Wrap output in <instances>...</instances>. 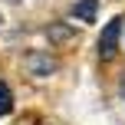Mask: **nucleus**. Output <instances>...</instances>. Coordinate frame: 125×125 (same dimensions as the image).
Listing matches in <instances>:
<instances>
[{
  "label": "nucleus",
  "mask_w": 125,
  "mask_h": 125,
  "mask_svg": "<svg viewBox=\"0 0 125 125\" xmlns=\"http://www.w3.org/2000/svg\"><path fill=\"white\" fill-rule=\"evenodd\" d=\"M10 109H13V92H10L7 82H0V119H3Z\"/></svg>",
  "instance_id": "7ed1b4c3"
},
{
  "label": "nucleus",
  "mask_w": 125,
  "mask_h": 125,
  "mask_svg": "<svg viewBox=\"0 0 125 125\" xmlns=\"http://www.w3.org/2000/svg\"><path fill=\"white\" fill-rule=\"evenodd\" d=\"M122 99H125V79H122Z\"/></svg>",
  "instance_id": "20e7f679"
},
{
  "label": "nucleus",
  "mask_w": 125,
  "mask_h": 125,
  "mask_svg": "<svg viewBox=\"0 0 125 125\" xmlns=\"http://www.w3.org/2000/svg\"><path fill=\"white\" fill-rule=\"evenodd\" d=\"M95 10H99V0H79V3L73 7V17L82 20V23H92V20H95Z\"/></svg>",
  "instance_id": "f03ea898"
},
{
  "label": "nucleus",
  "mask_w": 125,
  "mask_h": 125,
  "mask_svg": "<svg viewBox=\"0 0 125 125\" xmlns=\"http://www.w3.org/2000/svg\"><path fill=\"white\" fill-rule=\"evenodd\" d=\"M119 33H122V17H115V20L105 23V30H102V36H99V56L102 59L115 56V50H119Z\"/></svg>",
  "instance_id": "f257e3e1"
}]
</instances>
